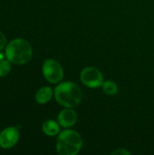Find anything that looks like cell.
Masks as SVG:
<instances>
[{
  "instance_id": "1",
  "label": "cell",
  "mask_w": 154,
  "mask_h": 155,
  "mask_svg": "<svg viewBox=\"0 0 154 155\" xmlns=\"http://www.w3.org/2000/svg\"><path fill=\"white\" fill-rule=\"evenodd\" d=\"M56 102L65 107L73 108L77 106L82 101V92L80 87L73 82H64L59 84L54 89Z\"/></svg>"
},
{
  "instance_id": "2",
  "label": "cell",
  "mask_w": 154,
  "mask_h": 155,
  "mask_svg": "<svg viewBox=\"0 0 154 155\" xmlns=\"http://www.w3.org/2000/svg\"><path fill=\"white\" fill-rule=\"evenodd\" d=\"M5 54L6 59L12 64H24L31 60L33 50L26 40L23 38H16L7 45Z\"/></svg>"
},
{
  "instance_id": "3",
  "label": "cell",
  "mask_w": 154,
  "mask_h": 155,
  "mask_svg": "<svg viewBox=\"0 0 154 155\" xmlns=\"http://www.w3.org/2000/svg\"><path fill=\"white\" fill-rule=\"evenodd\" d=\"M83 146L81 135L74 130H65L59 134L56 141V151L61 155H76Z\"/></svg>"
},
{
  "instance_id": "4",
  "label": "cell",
  "mask_w": 154,
  "mask_h": 155,
  "mask_svg": "<svg viewBox=\"0 0 154 155\" xmlns=\"http://www.w3.org/2000/svg\"><path fill=\"white\" fill-rule=\"evenodd\" d=\"M44 78L51 84H58L64 77V70L62 65L54 59H46L42 67Z\"/></svg>"
},
{
  "instance_id": "5",
  "label": "cell",
  "mask_w": 154,
  "mask_h": 155,
  "mask_svg": "<svg viewBox=\"0 0 154 155\" xmlns=\"http://www.w3.org/2000/svg\"><path fill=\"white\" fill-rule=\"evenodd\" d=\"M82 83L90 88H98L103 85V74L95 67H85L80 74Z\"/></svg>"
},
{
  "instance_id": "6",
  "label": "cell",
  "mask_w": 154,
  "mask_h": 155,
  "mask_svg": "<svg viewBox=\"0 0 154 155\" xmlns=\"http://www.w3.org/2000/svg\"><path fill=\"white\" fill-rule=\"evenodd\" d=\"M18 139V130L15 127H8L0 134V146L4 149H10L16 144Z\"/></svg>"
},
{
  "instance_id": "7",
  "label": "cell",
  "mask_w": 154,
  "mask_h": 155,
  "mask_svg": "<svg viewBox=\"0 0 154 155\" xmlns=\"http://www.w3.org/2000/svg\"><path fill=\"white\" fill-rule=\"evenodd\" d=\"M77 121V114L72 108H65L60 112L58 115V122L64 128H70L75 124Z\"/></svg>"
},
{
  "instance_id": "8",
  "label": "cell",
  "mask_w": 154,
  "mask_h": 155,
  "mask_svg": "<svg viewBox=\"0 0 154 155\" xmlns=\"http://www.w3.org/2000/svg\"><path fill=\"white\" fill-rule=\"evenodd\" d=\"M53 97V90L49 86H44L40 88L35 94V101L39 104H47Z\"/></svg>"
},
{
  "instance_id": "9",
  "label": "cell",
  "mask_w": 154,
  "mask_h": 155,
  "mask_svg": "<svg viewBox=\"0 0 154 155\" xmlns=\"http://www.w3.org/2000/svg\"><path fill=\"white\" fill-rule=\"evenodd\" d=\"M43 132L44 133V134L48 135V136H54L56 134H59L60 128H59V124L53 120H47L44 123L43 126H42Z\"/></svg>"
},
{
  "instance_id": "10",
  "label": "cell",
  "mask_w": 154,
  "mask_h": 155,
  "mask_svg": "<svg viewBox=\"0 0 154 155\" xmlns=\"http://www.w3.org/2000/svg\"><path fill=\"white\" fill-rule=\"evenodd\" d=\"M103 90L107 95H114L118 92V86L115 82L112 80H108L103 83Z\"/></svg>"
},
{
  "instance_id": "11",
  "label": "cell",
  "mask_w": 154,
  "mask_h": 155,
  "mask_svg": "<svg viewBox=\"0 0 154 155\" xmlns=\"http://www.w3.org/2000/svg\"><path fill=\"white\" fill-rule=\"evenodd\" d=\"M11 62L9 60H2L0 62V77L6 76L11 71Z\"/></svg>"
},
{
  "instance_id": "12",
  "label": "cell",
  "mask_w": 154,
  "mask_h": 155,
  "mask_svg": "<svg viewBox=\"0 0 154 155\" xmlns=\"http://www.w3.org/2000/svg\"><path fill=\"white\" fill-rule=\"evenodd\" d=\"M112 154L113 155H129L130 154V152H128V151H126V150H124V149H123V148H119V149H117V150H115V151H113V153H112Z\"/></svg>"
},
{
  "instance_id": "13",
  "label": "cell",
  "mask_w": 154,
  "mask_h": 155,
  "mask_svg": "<svg viewBox=\"0 0 154 155\" xmlns=\"http://www.w3.org/2000/svg\"><path fill=\"white\" fill-rule=\"evenodd\" d=\"M5 41H6V39H5V35H4L2 32H0V50H2V49L5 47Z\"/></svg>"
},
{
  "instance_id": "14",
  "label": "cell",
  "mask_w": 154,
  "mask_h": 155,
  "mask_svg": "<svg viewBox=\"0 0 154 155\" xmlns=\"http://www.w3.org/2000/svg\"><path fill=\"white\" fill-rule=\"evenodd\" d=\"M4 57H5V56H4V54L0 52V62H1L2 60H4Z\"/></svg>"
}]
</instances>
